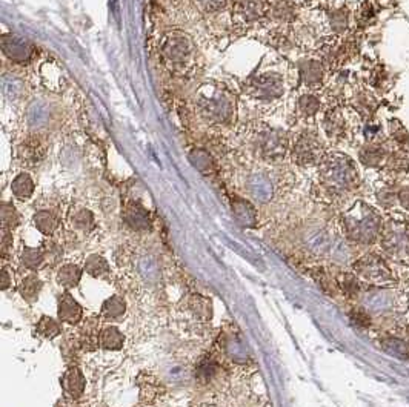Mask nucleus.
Returning a JSON list of instances; mask_svg holds the SVG:
<instances>
[{"label":"nucleus","instance_id":"1","mask_svg":"<svg viewBox=\"0 0 409 407\" xmlns=\"http://www.w3.org/2000/svg\"><path fill=\"white\" fill-rule=\"evenodd\" d=\"M320 188L332 200L353 194L360 186V173L356 162L341 153L325 154L319 163Z\"/></svg>","mask_w":409,"mask_h":407},{"label":"nucleus","instance_id":"2","mask_svg":"<svg viewBox=\"0 0 409 407\" xmlns=\"http://www.w3.org/2000/svg\"><path fill=\"white\" fill-rule=\"evenodd\" d=\"M385 215L377 206L366 200H356L340 217L345 239L358 246H371L378 242Z\"/></svg>","mask_w":409,"mask_h":407},{"label":"nucleus","instance_id":"3","mask_svg":"<svg viewBox=\"0 0 409 407\" xmlns=\"http://www.w3.org/2000/svg\"><path fill=\"white\" fill-rule=\"evenodd\" d=\"M377 243L389 261L409 266V214L395 210L386 212Z\"/></svg>","mask_w":409,"mask_h":407},{"label":"nucleus","instance_id":"4","mask_svg":"<svg viewBox=\"0 0 409 407\" xmlns=\"http://www.w3.org/2000/svg\"><path fill=\"white\" fill-rule=\"evenodd\" d=\"M356 276L373 288H393L397 278L382 252H366L353 264Z\"/></svg>","mask_w":409,"mask_h":407},{"label":"nucleus","instance_id":"5","mask_svg":"<svg viewBox=\"0 0 409 407\" xmlns=\"http://www.w3.org/2000/svg\"><path fill=\"white\" fill-rule=\"evenodd\" d=\"M161 58L169 70L184 72L193 63L194 45L189 37L182 33H171L160 46Z\"/></svg>","mask_w":409,"mask_h":407},{"label":"nucleus","instance_id":"6","mask_svg":"<svg viewBox=\"0 0 409 407\" xmlns=\"http://www.w3.org/2000/svg\"><path fill=\"white\" fill-rule=\"evenodd\" d=\"M292 162H296L299 166H312L319 165L322 158L325 157L323 151L322 139L314 131H303L297 136L291 149Z\"/></svg>","mask_w":409,"mask_h":407},{"label":"nucleus","instance_id":"7","mask_svg":"<svg viewBox=\"0 0 409 407\" xmlns=\"http://www.w3.org/2000/svg\"><path fill=\"white\" fill-rule=\"evenodd\" d=\"M254 149L257 156L266 162H280L287 156L290 149V141L287 136L280 131L265 129L260 131L254 139Z\"/></svg>","mask_w":409,"mask_h":407},{"label":"nucleus","instance_id":"8","mask_svg":"<svg viewBox=\"0 0 409 407\" xmlns=\"http://www.w3.org/2000/svg\"><path fill=\"white\" fill-rule=\"evenodd\" d=\"M198 107H201V112L205 116V119L214 123L230 121L234 111L233 100L225 96V94L218 96L217 92H214L213 96L209 97L198 96Z\"/></svg>","mask_w":409,"mask_h":407},{"label":"nucleus","instance_id":"9","mask_svg":"<svg viewBox=\"0 0 409 407\" xmlns=\"http://www.w3.org/2000/svg\"><path fill=\"white\" fill-rule=\"evenodd\" d=\"M246 92L250 97L257 100L279 99L283 94V79L275 72L259 75L246 85Z\"/></svg>","mask_w":409,"mask_h":407},{"label":"nucleus","instance_id":"10","mask_svg":"<svg viewBox=\"0 0 409 407\" xmlns=\"http://www.w3.org/2000/svg\"><path fill=\"white\" fill-rule=\"evenodd\" d=\"M299 79L303 87L314 91L319 89L326 77L325 63L319 59H302L297 62Z\"/></svg>","mask_w":409,"mask_h":407},{"label":"nucleus","instance_id":"11","mask_svg":"<svg viewBox=\"0 0 409 407\" xmlns=\"http://www.w3.org/2000/svg\"><path fill=\"white\" fill-rule=\"evenodd\" d=\"M234 16L243 23H254L260 21L270 11L268 0H234Z\"/></svg>","mask_w":409,"mask_h":407},{"label":"nucleus","instance_id":"12","mask_svg":"<svg viewBox=\"0 0 409 407\" xmlns=\"http://www.w3.org/2000/svg\"><path fill=\"white\" fill-rule=\"evenodd\" d=\"M389 153H391V151L383 145V141H366V143L360 146V149L357 151V157L358 162L365 168L378 169L385 166Z\"/></svg>","mask_w":409,"mask_h":407},{"label":"nucleus","instance_id":"13","mask_svg":"<svg viewBox=\"0 0 409 407\" xmlns=\"http://www.w3.org/2000/svg\"><path fill=\"white\" fill-rule=\"evenodd\" d=\"M57 317H59V321H62V323L71 326L79 325L82 321L83 308L70 292H65L59 297V303H57Z\"/></svg>","mask_w":409,"mask_h":407},{"label":"nucleus","instance_id":"14","mask_svg":"<svg viewBox=\"0 0 409 407\" xmlns=\"http://www.w3.org/2000/svg\"><path fill=\"white\" fill-rule=\"evenodd\" d=\"M60 383L63 394L68 396L70 400H79L85 392V384H87L85 376L78 366H71L66 369Z\"/></svg>","mask_w":409,"mask_h":407},{"label":"nucleus","instance_id":"15","mask_svg":"<svg viewBox=\"0 0 409 407\" xmlns=\"http://www.w3.org/2000/svg\"><path fill=\"white\" fill-rule=\"evenodd\" d=\"M123 220L134 231H148L151 228L149 212L137 202H129L123 210Z\"/></svg>","mask_w":409,"mask_h":407},{"label":"nucleus","instance_id":"16","mask_svg":"<svg viewBox=\"0 0 409 407\" xmlns=\"http://www.w3.org/2000/svg\"><path fill=\"white\" fill-rule=\"evenodd\" d=\"M2 45L4 53L14 62H25L33 55V45H30L26 40L18 39L16 36H4Z\"/></svg>","mask_w":409,"mask_h":407},{"label":"nucleus","instance_id":"17","mask_svg":"<svg viewBox=\"0 0 409 407\" xmlns=\"http://www.w3.org/2000/svg\"><path fill=\"white\" fill-rule=\"evenodd\" d=\"M323 129H325V134L332 140L344 139L346 136L348 123L340 109L334 108L326 112L325 117H323Z\"/></svg>","mask_w":409,"mask_h":407},{"label":"nucleus","instance_id":"18","mask_svg":"<svg viewBox=\"0 0 409 407\" xmlns=\"http://www.w3.org/2000/svg\"><path fill=\"white\" fill-rule=\"evenodd\" d=\"M374 198L380 211L391 212L398 205V188L394 182L380 183L374 192Z\"/></svg>","mask_w":409,"mask_h":407},{"label":"nucleus","instance_id":"19","mask_svg":"<svg viewBox=\"0 0 409 407\" xmlns=\"http://www.w3.org/2000/svg\"><path fill=\"white\" fill-rule=\"evenodd\" d=\"M337 289L349 300L360 298L363 292V281H361L354 272H340V276L336 277Z\"/></svg>","mask_w":409,"mask_h":407},{"label":"nucleus","instance_id":"20","mask_svg":"<svg viewBox=\"0 0 409 407\" xmlns=\"http://www.w3.org/2000/svg\"><path fill=\"white\" fill-rule=\"evenodd\" d=\"M82 273H83V269L78 266V264L66 263L62 268H59V271H57L55 281H57V285L62 286L66 291L74 289L79 286Z\"/></svg>","mask_w":409,"mask_h":407},{"label":"nucleus","instance_id":"21","mask_svg":"<svg viewBox=\"0 0 409 407\" xmlns=\"http://www.w3.org/2000/svg\"><path fill=\"white\" fill-rule=\"evenodd\" d=\"M233 211L235 215V220L239 222L243 228H254L257 223V214L251 203H248L243 198H235L233 202Z\"/></svg>","mask_w":409,"mask_h":407},{"label":"nucleus","instance_id":"22","mask_svg":"<svg viewBox=\"0 0 409 407\" xmlns=\"http://www.w3.org/2000/svg\"><path fill=\"white\" fill-rule=\"evenodd\" d=\"M33 223L37 231L42 232L46 237H51L57 231V228H59V217H57L53 211L41 210L34 214Z\"/></svg>","mask_w":409,"mask_h":407},{"label":"nucleus","instance_id":"23","mask_svg":"<svg viewBox=\"0 0 409 407\" xmlns=\"http://www.w3.org/2000/svg\"><path fill=\"white\" fill-rule=\"evenodd\" d=\"M45 156V143L42 139L39 137H30L23 141V145L21 146V157L23 158V162L26 163H37L41 162Z\"/></svg>","mask_w":409,"mask_h":407},{"label":"nucleus","instance_id":"24","mask_svg":"<svg viewBox=\"0 0 409 407\" xmlns=\"http://www.w3.org/2000/svg\"><path fill=\"white\" fill-rule=\"evenodd\" d=\"M42 288H43V283L39 278V276H36V273H30V276H26L22 280L21 286H18V292H21L22 298L26 303H30V305H33V303H36L37 300H39Z\"/></svg>","mask_w":409,"mask_h":407},{"label":"nucleus","instance_id":"25","mask_svg":"<svg viewBox=\"0 0 409 407\" xmlns=\"http://www.w3.org/2000/svg\"><path fill=\"white\" fill-rule=\"evenodd\" d=\"M70 223H71V228L74 231H78L80 234H90L96 228V220H94V214L90 210H78L74 211L70 217Z\"/></svg>","mask_w":409,"mask_h":407},{"label":"nucleus","instance_id":"26","mask_svg":"<svg viewBox=\"0 0 409 407\" xmlns=\"http://www.w3.org/2000/svg\"><path fill=\"white\" fill-rule=\"evenodd\" d=\"M125 343V337L116 326H107L99 332V346L105 350H120Z\"/></svg>","mask_w":409,"mask_h":407},{"label":"nucleus","instance_id":"27","mask_svg":"<svg viewBox=\"0 0 409 407\" xmlns=\"http://www.w3.org/2000/svg\"><path fill=\"white\" fill-rule=\"evenodd\" d=\"M271 17L279 23H291L296 18V5L290 0H277V2L270 5Z\"/></svg>","mask_w":409,"mask_h":407},{"label":"nucleus","instance_id":"28","mask_svg":"<svg viewBox=\"0 0 409 407\" xmlns=\"http://www.w3.org/2000/svg\"><path fill=\"white\" fill-rule=\"evenodd\" d=\"M34 189H36V185L33 182V178L30 174H26V173L18 174L11 183V191L14 197L18 198V200H28V198H31L34 194Z\"/></svg>","mask_w":409,"mask_h":407},{"label":"nucleus","instance_id":"29","mask_svg":"<svg viewBox=\"0 0 409 407\" xmlns=\"http://www.w3.org/2000/svg\"><path fill=\"white\" fill-rule=\"evenodd\" d=\"M83 271L94 278H103L111 273L110 263L99 254H92L87 260H85Z\"/></svg>","mask_w":409,"mask_h":407},{"label":"nucleus","instance_id":"30","mask_svg":"<svg viewBox=\"0 0 409 407\" xmlns=\"http://www.w3.org/2000/svg\"><path fill=\"white\" fill-rule=\"evenodd\" d=\"M127 312V301L119 295H112L103 301L100 314L107 320H119Z\"/></svg>","mask_w":409,"mask_h":407},{"label":"nucleus","instance_id":"31","mask_svg":"<svg viewBox=\"0 0 409 407\" xmlns=\"http://www.w3.org/2000/svg\"><path fill=\"white\" fill-rule=\"evenodd\" d=\"M320 107H322L320 99L312 92L302 94L297 100V112L303 119H311L314 116H317Z\"/></svg>","mask_w":409,"mask_h":407},{"label":"nucleus","instance_id":"32","mask_svg":"<svg viewBox=\"0 0 409 407\" xmlns=\"http://www.w3.org/2000/svg\"><path fill=\"white\" fill-rule=\"evenodd\" d=\"M46 261L45 248H25L21 254L22 266L28 271H37L43 266Z\"/></svg>","mask_w":409,"mask_h":407},{"label":"nucleus","instance_id":"33","mask_svg":"<svg viewBox=\"0 0 409 407\" xmlns=\"http://www.w3.org/2000/svg\"><path fill=\"white\" fill-rule=\"evenodd\" d=\"M188 308L197 318L205 320V321L213 318V305L206 297L193 295L188 301Z\"/></svg>","mask_w":409,"mask_h":407},{"label":"nucleus","instance_id":"34","mask_svg":"<svg viewBox=\"0 0 409 407\" xmlns=\"http://www.w3.org/2000/svg\"><path fill=\"white\" fill-rule=\"evenodd\" d=\"M62 332V327L59 325V321L43 315L36 325V334L45 338V340H54L55 337H59Z\"/></svg>","mask_w":409,"mask_h":407},{"label":"nucleus","instance_id":"35","mask_svg":"<svg viewBox=\"0 0 409 407\" xmlns=\"http://www.w3.org/2000/svg\"><path fill=\"white\" fill-rule=\"evenodd\" d=\"M223 349H225L226 355L231 359H234V362L243 363L246 362V358H248V350H246V347L243 346L242 340L235 335L234 337L230 335L226 338V342L223 343Z\"/></svg>","mask_w":409,"mask_h":407},{"label":"nucleus","instance_id":"36","mask_svg":"<svg viewBox=\"0 0 409 407\" xmlns=\"http://www.w3.org/2000/svg\"><path fill=\"white\" fill-rule=\"evenodd\" d=\"M328 21H329L331 31L334 34L341 36L344 33H346L348 26H349L348 8H339V9H334V11H331L328 16Z\"/></svg>","mask_w":409,"mask_h":407},{"label":"nucleus","instance_id":"37","mask_svg":"<svg viewBox=\"0 0 409 407\" xmlns=\"http://www.w3.org/2000/svg\"><path fill=\"white\" fill-rule=\"evenodd\" d=\"M221 374V367L213 359H206L202 362L196 369V378L201 384H209L213 383L216 378Z\"/></svg>","mask_w":409,"mask_h":407},{"label":"nucleus","instance_id":"38","mask_svg":"<svg viewBox=\"0 0 409 407\" xmlns=\"http://www.w3.org/2000/svg\"><path fill=\"white\" fill-rule=\"evenodd\" d=\"M389 134H391L398 149H405L409 146V132L400 120H391V123H389Z\"/></svg>","mask_w":409,"mask_h":407},{"label":"nucleus","instance_id":"39","mask_svg":"<svg viewBox=\"0 0 409 407\" xmlns=\"http://www.w3.org/2000/svg\"><path fill=\"white\" fill-rule=\"evenodd\" d=\"M21 223V217H18V212L14 207L13 203L4 202L2 203V229L6 231H13L16 226Z\"/></svg>","mask_w":409,"mask_h":407},{"label":"nucleus","instance_id":"40","mask_svg":"<svg viewBox=\"0 0 409 407\" xmlns=\"http://www.w3.org/2000/svg\"><path fill=\"white\" fill-rule=\"evenodd\" d=\"M356 109L360 112L361 117L371 119L376 111V102L374 97L369 96L366 92H361L356 97Z\"/></svg>","mask_w":409,"mask_h":407},{"label":"nucleus","instance_id":"41","mask_svg":"<svg viewBox=\"0 0 409 407\" xmlns=\"http://www.w3.org/2000/svg\"><path fill=\"white\" fill-rule=\"evenodd\" d=\"M349 318L354 325H357L360 327H369L371 323H373V318H371L369 312L365 308H360V306L351 309Z\"/></svg>","mask_w":409,"mask_h":407},{"label":"nucleus","instance_id":"42","mask_svg":"<svg viewBox=\"0 0 409 407\" xmlns=\"http://www.w3.org/2000/svg\"><path fill=\"white\" fill-rule=\"evenodd\" d=\"M230 2V0H196V4L201 6L203 11H221L222 8L226 6V4Z\"/></svg>","mask_w":409,"mask_h":407},{"label":"nucleus","instance_id":"43","mask_svg":"<svg viewBox=\"0 0 409 407\" xmlns=\"http://www.w3.org/2000/svg\"><path fill=\"white\" fill-rule=\"evenodd\" d=\"M398 205L402 206V210L409 214V185L398 188Z\"/></svg>","mask_w":409,"mask_h":407},{"label":"nucleus","instance_id":"44","mask_svg":"<svg viewBox=\"0 0 409 407\" xmlns=\"http://www.w3.org/2000/svg\"><path fill=\"white\" fill-rule=\"evenodd\" d=\"M11 246H13V234H11V231L2 229V255H4V257L6 255V252L11 249Z\"/></svg>","mask_w":409,"mask_h":407},{"label":"nucleus","instance_id":"45","mask_svg":"<svg viewBox=\"0 0 409 407\" xmlns=\"http://www.w3.org/2000/svg\"><path fill=\"white\" fill-rule=\"evenodd\" d=\"M11 288V276H9V272L6 268L2 269V289L6 291Z\"/></svg>","mask_w":409,"mask_h":407}]
</instances>
